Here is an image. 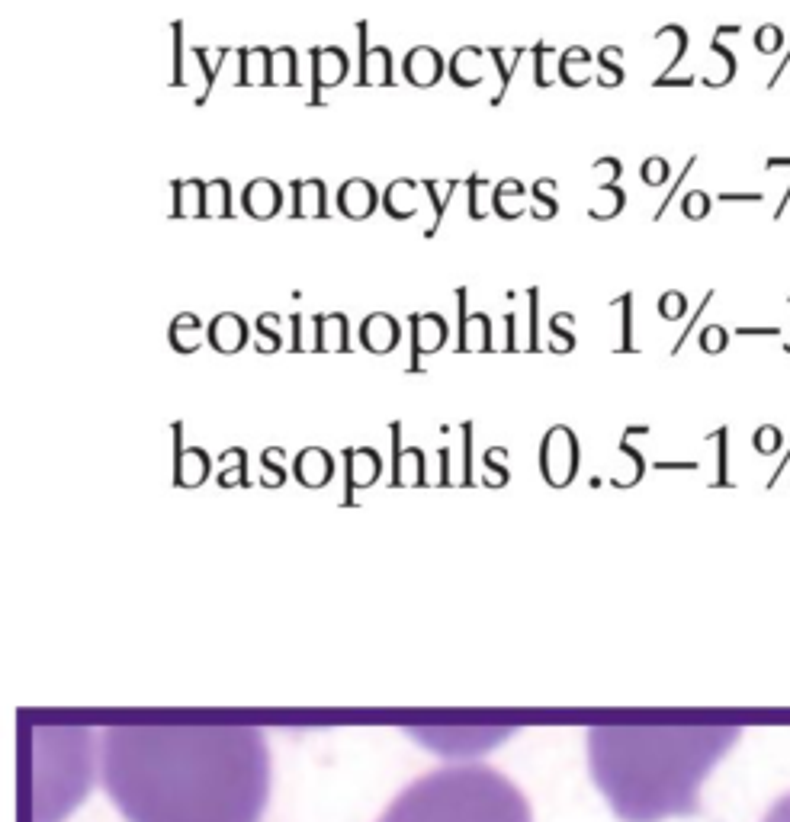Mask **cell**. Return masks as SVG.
Wrapping results in <instances>:
<instances>
[{
  "instance_id": "obj_1",
  "label": "cell",
  "mask_w": 790,
  "mask_h": 822,
  "mask_svg": "<svg viewBox=\"0 0 790 822\" xmlns=\"http://www.w3.org/2000/svg\"><path fill=\"white\" fill-rule=\"evenodd\" d=\"M100 774L129 822H257L270 752L245 726H113Z\"/></svg>"
},
{
  "instance_id": "obj_2",
  "label": "cell",
  "mask_w": 790,
  "mask_h": 822,
  "mask_svg": "<svg viewBox=\"0 0 790 822\" xmlns=\"http://www.w3.org/2000/svg\"><path fill=\"white\" fill-rule=\"evenodd\" d=\"M729 726H598L588 729V765L624 822H662L701 810V784L733 749Z\"/></svg>"
},
{
  "instance_id": "obj_3",
  "label": "cell",
  "mask_w": 790,
  "mask_h": 822,
  "mask_svg": "<svg viewBox=\"0 0 790 822\" xmlns=\"http://www.w3.org/2000/svg\"><path fill=\"white\" fill-rule=\"evenodd\" d=\"M379 822H534V813L511 778L466 761L408 784Z\"/></svg>"
},
{
  "instance_id": "obj_4",
  "label": "cell",
  "mask_w": 790,
  "mask_h": 822,
  "mask_svg": "<svg viewBox=\"0 0 790 822\" xmlns=\"http://www.w3.org/2000/svg\"><path fill=\"white\" fill-rule=\"evenodd\" d=\"M33 739V819L58 822L94 781L97 739L90 729H29Z\"/></svg>"
},
{
  "instance_id": "obj_5",
  "label": "cell",
  "mask_w": 790,
  "mask_h": 822,
  "mask_svg": "<svg viewBox=\"0 0 790 822\" xmlns=\"http://www.w3.org/2000/svg\"><path fill=\"white\" fill-rule=\"evenodd\" d=\"M540 473L553 489H566L579 473V437L566 424L546 431L540 444Z\"/></svg>"
},
{
  "instance_id": "obj_6",
  "label": "cell",
  "mask_w": 790,
  "mask_h": 822,
  "mask_svg": "<svg viewBox=\"0 0 790 822\" xmlns=\"http://www.w3.org/2000/svg\"><path fill=\"white\" fill-rule=\"evenodd\" d=\"M508 736L511 729H412V739H421L428 749L453 758H473L485 749H495Z\"/></svg>"
},
{
  "instance_id": "obj_7",
  "label": "cell",
  "mask_w": 790,
  "mask_h": 822,
  "mask_svg": "<svg viewBox=\"0 0 790 822\" xmlns=\"http://www.w3.org/2000/svg\"><path fill=\"white\" fill-rule=\"evenodd\" d=\"M344 463H347V482H344V505H354V495L360 489H370V485L383 473V460L373 447H351L344 450Z\"/></svg>"
},
{
  "instance_id": "obj_8",
  "label": "cell",
  "mask_w": 790,
  "mask_h": 822,
  "mask_svg": "<svg viewBox=\"0 0 790 822\" xmlns=\"http://www.w3.org/2000/svg\"><path fill=\"white\" fill-rule=\"evenodd\" d=\"M293 476L299 479V485L306 489H325L334 476V456L322 447H306L296 460H293Z\"/></svg>"
},
{
  "instance_id": "obj_9",
  "label": "cell",
  "mask_w": 790,
  "mask_h": 822,
  "mask_svg": "<svg viewBox=\"0 0 790 822\" xmlns=\"http://www.w3.org/2000/svg\"><path fill=\"white\" fill-rule=\"evenodd\" d=\"M241 206H245L251 219H273L283 209V190L280 184H273V180L257 177L245 187V193H241Z\"/></svg>"
},
{
  "instance_id": "obj_10",
  "label": "cell",
  "mask_w": 790,
  "mask_h": 822,
  "mask_svg": "<svg viewBox=\"0 0 790 822\" xmlns=\"http://www.w3.org/2000/svg\"><path fill=\"white\" fill-rule=\"evenodd\" d=\"M206 341L219 350V354H235L248 344V325L245 318L235 315V312H219L216 318L209 322V331H206Z\"/></svg>"
},
{
  "instance_id": "obj_11",
  "label": "cell",
  "mask_w": 790,
  "mask_h": 822,
  "mask_svg": "<svg viewBox=\"0 0 790 822\" xmlns=\"http://www.w3.org/2000/svg\"><path fill=\"white\" fill-rule=\"evenodd\" d=\"M412 322V360L434 354L447 341V322L437 312H418L408 318Z\"/></svg>"
},
{
  "instance_id": "obj_12",
  "label": "cell",
  "mask_w": 790,
  "mask_h": 822,
  "mask_svg": "<svg viewBox=\"0 0 790 822\" xmlns=\"http://www.w3.org/2000/svg\"><path fill=\"white\" fill-rule=\"evenodd\" d=\"M360 344L370 350V354H389L399 344V322L389 312H373L363 318L360 325Z\"/></svg>"
},
{
  "instance_id": "obj_13",
  "label": "cell",
  "mask_w": 790,
  "mask_h": 822,
  "mask_svg": "<svg viewBox=\"0 0 790 822\" xmlns=\"http://www.w3.org/2000/svg\"><path fill=\"white\" fill-rule=\"evenodd\" d=\"M338 209L347 219H370L376 209V187L363 177L344 180L338 190Z\"/></svg>"
},
{
  "instance_id": "obj_14",
  "label": "cell",
  "mask_w": 790,
  "mask_h": 822,
  "mask_svg": "<svg viewBox=\"0 0 790 822\" xmlns=\"http://www.w3.org/2000/svg\"><path fill=\"white\" fill-rule=\"evenodd\" d=\"M363 84H392V52L386 45L367 49V23H360V87Z\"/></svg>"
},
{
  "instance_id": "obj_15",
  "label": "cell",
  "mask_w": 790,
  "mask_h": 822,
  "mask_svg": "<svg viewBox=\"0 0 790 822\" xmlns=\"http://www.w3.org/2000/svg\"><path fill=\"white\" fill-rule=\"evenodd\" d=\"M440 74H444V58L440 52H434L431 45H418L405 55V81L415 84V87H431L440 81Z\"/></svg>"
},
{
  "instance_id": "obj_16",
  "label": "cell",
  "mask_w": 790,
  "mask_h": 822,
  "mask_svg": "<svg viewBox=\"0 0 790 822\" xmlns=\"http://www.w3.org/2000/svg\"><path fill=\"white\" fill-rule=\"evenodd\" d=\"M315 87H312V103H322V87H334L344 81L347 74V55L341 49H315Z\"/></svg>"
},
{
  "instance_id": "obj_17",
  "label": "cell",
  "mask_w": 790,
  "mask_h": 822,
  "mask_svg": "<svg viewBox=\"0 0 790 822\" xmlns=\"http://www.w3.org/2000/svg\"><path fill=\"white\" fill-rule=\"evenodd\" d=\"M383 209L389 212L392 219H412L418 212V184L412 177H402V180H392L386 196H383Z\"/></svg>"
},
{
  "instance_id": "obj_18",
  "label": "cell",
  "mask_w": 790,
  "mask_h": 822,
  "mask_svg": "<svg viewBox=\"0 0 790 822\" xmlns=\"http://www.w3.org/2000/svg\"><path fill=\"white\" fill-rule=\"evenodd\" d=\"M293 216L302 219V216H318L325 219L328 209H325V184L322 180H293Z\"/></svg>"
},
{
  "instance_id": "obj_19",
  "label": "cell",
  "mask_w": 790,
  "mask_h": 822,
  "mask_svg": "<svg viewBox=\"0 0 790 822\" xmlns=\"http://www.w3.org/2000/svg\"><path fill=\"white\" fill-rule=\"evenodd\" d=\"M209 180H174V216H206Z\"/></svg>"
},
{
  "instance_id": "obj_20",
  "label": "cell",
  "mask_w": 790,
  "mask_h": 822,
  "mask_svg": "<svg viewBox=\"0 0 790 822\" xmlns=\"http://www.w3.org/2000/svg\"><path fill=\"white\" fill-rule=\"evenodd\" d=\"M206 216H232L229 180H209L206 184Z\"/></svg>"
},
{
  "instance_id": "obj_21",
  "label": "cell",
  "mask_w": 790,
  "mask_h": 822,
  "mask_svg": "<svg viewBox=\"0 0 790 822\" xmlns=\"http://www.w3.org/2000/svg\"><path fill=\"white\" fill-rule=\"evenodd\" d=\"M566 325L569 328L575 325V315L572 312H556L553 322H550V334H553V350H556V354H569V350L575 347V334L566 331Z\"/></svg>"
},
{
  "instance_id": "obj_22",
  "label": "cell",
  "mask_w": 790,
  "mask_h": 822,
  "mask_svg": "<svg viewBox=\"0 0 790 822\" xmlns=\"http://www.w3.org/2000/svg\"><path fill=\"white\" fill-rule=\"evenodd\" d=\"M752 447H755V453H762V456H774V453H778L784 447V434H781L778 424H762V428H755Z\"/></svg>"
},
{
  "instance_id": "obj_23",
  "label": "cell",
  "mask_w": 790,
  "mask_h": 822,
  "mask_svg": "<svg viewBox=\"0 0 790 822\" xmlns=\"http://www.w3.org/2000/svg\"><path fill=\"white\" fill-rule=\"evenodd\" d=\"M553 190H556V180H550V177H540L534 184V200L540 203V209L534 212V219H553L559 212V203L550 196Z\"/></svg>"
},
{
  "instance_id": "obj_24",
  "label": "cell",
  "mask_w": 790,
  "mask_h": 822,
  "mask_svg": "<svg viewBox=\"0 0 790 822\" xmlns=\"http://www.w3.org/2000/svg\"><path fill=\"white\" fill-rule=\"evenodd\" d=\"M659 315L665 318V322H678V318H685V315H688V299H685V293H678V289H668V293H662V299H659Z\"/></svg>"
},
{
  "instance_id": "obj_25",
  "label": "cell",
  "mask_w": 790,
  "mask_h": 822,
  "mask_svg": "<svg viewBox=\"0 0 790 822\" xmlns=\"http://www.w3.org/2000/svg\"><path fill=\"white\" fill-rule=\"evenodd\" d=\"M781 45H784V33H781V26L765 23V26H758V29H755V49L762 52V55H774V52H781Z\"/></svg>"
},
{
  "instance_id": "obj_26",
  "label": "cell",
  "mask_w": 790,
  "mask_h": 822,
  "mask_svg": "<svg viewBox=\"0 0 790 822\" xmlns=\"http://www.w3.org/2000/svg\"><path fill=\"white\" fill-rule=\"evenodd\" d=\"M457 187H460V180H450V184H447V196H444V200H440V196H437V190H434V180H424V190H428V193H431V200H434V222H431V228H428V232H424V235H428V238H434V235H437V228H440V219H444V212H447V203H450V196H453V190H457Z\"/></svg>"
},
{
  "instance_id": "obj_27",
  "label": "cell",
  "mask_w": 790,
  "mask_h": 822,
  "mask_svg": "<svg viewBox=\"0 0 790 822\" xmlns=\"http://www.w3.org/2000/svg\"><path fill=\"white\" fill-rule=\"evenodd\" d=\"M668 174H672V167H668V161H665L662 155H652V158H646V161H643V167H640L643 184H649V187H662L665 180H668Z\"/></svg>"
},
{
  "instance_id": "obj_28",
  "label": "cell",
  "mask_w": 790,
  "mask_h": 822,
  "mask_svg": "<svg viewBox=\"0 0 790 822\" xmlns=\"http://www.w3.org/2000/svg\"><path fill=\"white\" fill-rule=\"evenodd\" d=\"M617 55H620L617 45H607V49H601V58H598V62H601V68H604V78H598V81H601L604 87H617L620 81H624V68L614 65V58H617Z\"/></svg>"
},
{
  "instance_id": "obj_29",
  "label": "cell",
  "mask_w": 790,
  "mask_h": 822,
  "mask_svg": "<svg viewBox=\"0 0 790 822\" xmlns=\"http://www.w3.org/2000/svg\"><path fill=\"white\" fill-rule=\"evenodd\" d=\"M697 341H701L704 354H723L729 344V331L723 325H707L701 334H697Z\"/></svg>"
},
{
  "instance_id": "obj_30",
  "label": "cell",
  "mask_w": 790,
  "mask_h": 822,
  "mask_svg": "<svg viewBox=\"0 0 790 822\" xmlns=\"http://www.w3.org/2000/svg\"><path fill=\"white\" fill-rule=\"evenodd\" d=\"M245 460H248V453L238 447V463H235V469H229V473H222V476H219V485H222V489H232V485H238V489H251V482H248V476H245V473H248V463H245Z\"/></svg>"
},
{
  "instance_id": "obj_31",
  "label": "cell",
  "mask_w": 790,
  "mask_h": 822,
  "mask_svg": "<svg viewBox=\"0 0 790 822\" xmlns=\"http://www.w3.org/2000/svg\"><path fill=\"white\" fill-rule=\"evenodd\" d=\"M681 212L688 219H707L710 216V196L704 190H691L685 200H681Z\"/></svg>"
},
{
  "instance_id": "obj_32",
  "label": "cell",
  "mask_w": 790,
  "mask_h": 822,
  "mask_svg": "<svg viewBox=\"0 0 790 822\" xmlns=\"http://www.w3.org/2000/svg\"><path fill=\"white\" fill-rule=\"evenodd\" d=\"M473 424H463V489H469L473 485Z\"/></svg>"
},
{
  "instance_id": "obj_33",
  "label": "cell",
  "mask_w": 790,
  "mask_h": 822,
  "mask_svg": "<svg viewBox=\"0 0 790 822\" xmlns=\"http://www.w3.org/2000/svg\"><path fill=\"white\" fill-rule=\"evenodd\" d=\"M277 322H280V315H273V312H267V315L257 318V334H264V338H267V347H264V350H277V347H280V334L270 328V325H277Z\"/></svg>"
},
{
  "instance_id": "obj_34",
  "label": "cell",
  "mask_w": 790,
  "mask_h": 822,
  "mask_svg": "<svg viewBox=\"0 0 790 822\" xmlns=\"http://www.w3.org/2000/svg\"><path fill=\"white\" fill-rule=\"evenodd\" d=\"M280 456V447H270V450H264V456H261V463H264V469H270L273 473V489H280V485L286 482V466H280V463H273Z\"/></svg>"
},
{
  "instance_id": "obj_35",
  "label": "cell",
  "mask_w": 790,
  "mask_h": 822,
  "mask_svg": "<svg viewBox=\"0 0 790 822\" xmlns=\"http://www.w3.org/2000/svg\"><path fill=\"white\" fill-rule=\"evenodd\" d=\"M505 456H508V450H505V447H495V450H489V453H485V469H489V473H492V469H495V473H498V479H501V485H505V482L511 479V476H508V469L498 463V460H505Z\"/></svg>"
},
{
  "instance_id": "obj_36",
  "label": "cell",
  "mask_w": 790,
  "mask_h": 822,
  "mask_svg": "<svg viewBox=\"0 0 790 822\" xmlns=\"http://www.w3.org/2000/svg\"><path fill=\"white\" fill-rule=\"evenodd\" d=\"M617 302H620V306H624V344H620L617 350H633V312H630V302H633V296L627 293V296H620Z\"/></svg>"
},
{
  "instance_id": "obj_37",
  "label": "cell",
  "mask_w": 790,
  "mask_h": 822,
  "mask_svg": "<svg viewBox=\"0 0 790 822\" xmlns=\"http://www.w3.org/2000/svg\"><path fill=\"white\" fill-rule=\"evenodd\" d=\"M762 822H790V794H784L778 803H774Z\"/></svg>"
},
{
  "instance_id": "obj_38",
  "label": "cell",
  "mask_w": 790,
  "mask_h": 822,
  "mask_svg": "<svg viewBox=\"0 0 790 822\" xmlns=\"http://www.w3.org/2000/svg\"><path fill=\"white\" fill-rule=\"evenodd\" d=\"M717 437H720V479H717V489H733V482L726 479V428H720L717 431Z\"/></svg>"
},
{
  "instance_id": "obj_39",
  "label": "cell",
  "mask_w": 790,
  "mask_h": 822,
  "mask_svg": "<svg viewBox=\"0 0 790 822\" xmlns=\"http://www.w3.org/2000/svg\"><path fill=\"white\" fill-rule=\"evenodd\" d=\"M736 334H742V338H781V328H736Z\"/></svg>"
},
{
  "instance_id": "obj_40",
  "label": "cell",
  "mask_w": 790,
  "mask_h": 822,
  "mask_svg": "<svg viewBox=\"0 0 790 822\" xmlns=\"http://www.w3.org/2000/svg\"><path fill=\"white\" fill-rule=\"evenodd\" d=\"M720 203H762V193H720Z\"/></svg>"
},
{
  "instance_id": "obj_41",
  "label": "cell",
  "mask_w": 790,
  "mask_h": 822,
  "mask_svg": "<svg viewBox=\"0 0 790 822\" xmlns=\"http://www.w3.org/2000/svg\"><path fill=\"white\" fill-rule=\"evenodd\" d=\"M546 52H550V49H546V45L540 42V45H537V52H534V55H537V68H534V74H537V78H534L537 87H546V84H550V81L543 78V58H546Z\"/></svg>"
},
{
  "instance_id": "obj_42",
  "label": "cell",
  "mask_w": 790,
  "mask_h": 822,
  "mask_svg": "<svg viewBox=\"0 0 790 822\" xmlns=\"http://www.w3.org/2000/svg\"><path fill=\"white\" fill-rule=\"evenodd\" d=\"M784 350H787V354H790V341H787V344H784Z\"/></svg>"
},
{
  "instance_id": "obj_43",
  "label": "cell",
  "mask_w": 790,
  "mask_h": 822,
  "mask_svg": "<svg viewBox=\"0 0 790 822\" xmlns=\"http://www.w3.org/2000/svg\"><path fill=\"white\" fill-rule=\"evenodd\" d=\"M787 306H790V296H787Z\"/></svg>"
}]
</instances>
